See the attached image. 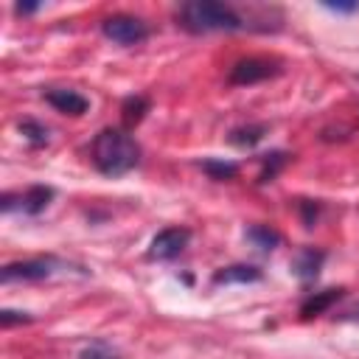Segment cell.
Segmentation results:
<instances>
[{"instance_id":"20","label":"cell","mask_w":359,"mask_h":359,"mask_svg":"<svg viewBox=\"0 0 359 359\" xmlns=\"http://www.w3.org/2000/svg\"><path fill=\"white\" fill-rule=\"evenodd\" d=\"M300 210H303V222H306V227H314V222H317V205H311V202H300Z\"/></svg>"},{"instance_id":"15","label":"cell","mask_w":359,"mask_h":359,"mask_svg":"<svg viewBox=\"0 0 359 359\" xmlns=\"http://www.w3.org/2000/svg\"><path fill=\"white\" fill-rule=\"evenodd\" d=\"M146 109H149V101H146L143 95L126 98V101H123V123H126V126L137 123V121L143 118V112H146Z\"/></svg>"},{"instance_id":"18","label":"cell","mask_w":359,"mask_h":359,"mask_svg":"<svg viewBox=\"0 0 359 359\" xmlns=\"http://www.w3.org/2000/svg\"><path fill=\"white\" fill-rule=\"evenodd\" d=\"M81 359H118V351L107 342H93L81 351Z\"/></svg>"},{"instance_id":"8","label":"cell","mask_w":359,"mask_h":359,"mask_svg":"<svg viewBox=\"0 0 359 359\" xmlns=\"http://www.w3.org/2000/svg\"><path fill=\"white\" fill-rule=\"evenodd\" d=\"M323 261H325V252H323V250L303 247V250L292 258V272H294L300 280H314V278L320 275Z\"/></svg>"},{"instance_id":"22","label":"cell","mask_w":359,"mask_h":359,"mask_svg":"<svg viewBox=\"0 0 359 359\" xmlns=\"http://www.w3.org/2000/svg\"><path fill=\"white\" fill-rule=\"evenodd\" d=\"M339 320H345V323H359V303H356L353 309H348L345 314H339Z\"/></svg>"},{"instance_id":"7","label":"cell","mask_w":359,"mask_h":359,"mask_svg":"<svg viewBox=\"0 0 359 359\" xmlns=\"http://www.w3.org/2000/svg\"><path fill=\"white\" fill-rule=\"evenodd\" d=\"M42 95H45V101H48L56 112H62V115H84V112L90 109V101H87L81 93H76V90L53 87V90H45Z\"/></svg>"},{"instance_id":"2","label":"cell","mask_w":359,"mask_h":359,"mask_svg":"<svg viewBox=\"0 0 359 359\" xmlns=\"http://www.w3.org/2000/svg\"><path fill=\"white\" fill-rule=\"evenodd\" d=\"M177 22L191 34H210V31H241L247 28L244 17L224 3L213 0H194L177 8Z\"/></svg>"},{"instance_id":"19","label":"cell","mask_w":359,"mask_h":359,"mask_svg":"<svg viewBox=\"0 0 359 359\" xmlns=\"http://www.w3.org/2000/svg\"><path fill=\"white\" fill-rule=\"evenodd\" d=\"M14 323H31V314L3 309V311H0V325H3V328H8V325H14Z\"/></svg>"},{"instance_id":"6","label":"cell","mask_w":359,"mask_h":359,"mask_svg":"<svg viewBox=\"0 0 359 359\" xmlns=\"http://www.w3.org/2000/svg\"><path fill=\"white\" fill-rule=\"evenodd\" d=\"M62 266L56 258H31V261H17V264H6L3 266V280H42L50 278L53 269Z\"/></svg>"},{"instance_id":"17","label":"cell","mask_w":359,"mask_h":359,"mask_svg":"<svg viewBox=\"0 0 359 359\" xmlns=\"http://www.w3.org/2000/svg\"><path fill=\"white\" fill-rule=\"evenodd\" d=\"M286 163V154L283 151H272V154H264V171H261V182H269L278 171H280V165Z\"/></svg>"},{"instance_id":"9","label":"cell","mask_w":359,"mask_h":359,"mask_svg":"<svg viewBox=\"0 0 359 359\" xmlns=\"http://www.w3.org/2000/svg\"><path fill=\"white\" fill-rule=\"evenodd\" d=\"M264 272L258 266H250V264H233V266H224L213 275V283H252V280H261Z\"/></svg>"},{"instance_id":"10","label":"cell","mask_w":359,"mask_h":359,"mask_svg":"<svg viewBox=\"0 0 359 359\" xmlns=\"http://www.w3.org/2000/svg\"><path fill=\"white\" fill-rule=\"evenodd\" d=\"M50 199H53V188H48V185H31L25 194H20V210H25V213H42Z\"/></svg>"},{"instance_id":"21","label":"cell","mask_w":359,"mask_h":359,"mask_svg":"<svg viewBox=\"0 0 359 359\" xmlns=\"http://www.w3.org/2000/svg\"><path fill=\"white\" fill-rule=\"evenodd\" d=\"M328 11H339V14H351V11H359V3H325Z\"/></svg>"},{"instance_id":"5","label":"cell","mask_w":359,"mask_h":359,"mask_svg":"<svg viewBox=\"0 0 359 359\" xmlns=\"http://www.w3.org/2000/svg\"><path fill=\"white\" fill-rule=\"evenodd\" d=\"M191 241V230L188 227H165L160 230L151 244H149V258H157V261H168V258H177Z\"/></svg>"},{"instance_id":"12","label":"cell","mask_w":359,"mask_h":359,"mask_svg":"<svg viewBox=\"0 0 359 359\" xmlns=\"http://www.w3.org/2000/svg\"><path fill=\"white\" fill-rule=\"evenodd\" d=\"M264 135H266V123H247V126H236L230 132V143L241 146V149H250L258 140H264Z\"/></svg>"},{"instance_id":"14","label":"cell","mask_w":359,"mask_h":359,"mask_svg":"<svg viewBox=\"0 0 359 359\" xmlns=\"http://www.w3.org/2000/svg\"><path fill=\"white\" fill-rule=\"evenodd\" d=\"M199 165H202V171L210 180H233L238 174V165L236 163H227V160H202Z\"/></svg>"},{"instance_id":"4","label":"cell","mask_w":359,"mask_h":359,"mask_svg":"<svg viewBox=\"0 0 359 359\" xmlns=\"http://www.w3.org/2000/svg\"><path fill=\"white\" fill-rule=\"evenodd\" d=\"M280 67L275 59H264V56H247V59H238L233 67H230V76L227 81L230 84H255V81H264L269 76H275Z\"/></svg>"},{"instance_id":"3","label":"cell","mask_w":359,"mask_h":359,"mask_svg":"<svg viewBox=\"0 0 359 359\" xmlns=\"http://www.w3.org/2000/svg\"><path fill=\"white\" fill-rule=\"evenodd\" d=\"M101 31L107 39L118 42V45H140L149 36V25L140 17L132 14H112L101 22Z\"/></svg>"},{"instance_id":"11","label":"cell","mask_w":359,"mask_h":359,"mask_svg":"<svg viewBox=\"0 0 359 359\" xmlns=\"http://www.w3.org/2000/svg\"><path fill=\"white\" fill-rule=\"evenodd\" d=\"M342 297V289H325V292H314L311 297H306L303 300V306H300V314L303 317H314V314H323L331 303H337Z\"/></svg>"},{"instance_id":"23","label":"cell","mask_w":359,"mask_h":359,"mask_svg":"<svg viewBox=\"0 0 359 359\" xmlns=\"http://www.w3.org/2000/svg\"><path fill=\"white\" fill-rule=\"evenodd\" d=\"M36 8H39L36 3H17V6H14V11H17V14H34Z\"/></svg>"},{"instance_id":"13","label":"cell","mask_w":359,"mask_h":359,"mask_svg":"<svg viewBox=\"0 0 359 359\" xmlns=\"http://www.w3.org/2000/svg\"><path fill=\"white\" fill-rule=\"evenodd\" d=\"M247 238H250L252 247H258L261 252H269V250H275V247L280 244L278 230H272V227H266V224H252V227H247Z\"/></svg>"},{"instance_id":"16","label":"cell","mask_w":359,"mask_h":359,"mask_svg":"<svg viewBox=\"0 0 359 359\" xmlns=\"http://www.w3.org/2000/svg\"><path fill=\"white\" fill-rule=\"evenodd\" d=\"M20 132L25 135V140H28L31 146H45V143H48V126H42V123H36V121H22V123H20Z\"/></svg>"},{"instance_id":"1","label":"cell","mask_w":359,"mask_h":359,"mask_svg":"<svg viewBox=\"0 0 359 359\" xmlns=\"http://www.w3.org/2000/svg\"><path fill=\"white\" fill-rule=\"evenodd\" d=\"M140 160L137 140L123 129H101L93 140V163L107 177H121L132 171Z\"/></svg>"}]
</instances>
